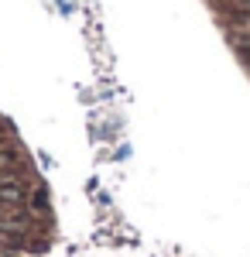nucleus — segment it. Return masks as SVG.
<instances>
[{
    "label": "nucleus",
    "mask_w": 250,
    "mask_h": 257,
    "mask_svg": "<svg viewBox=\"0 0 250 257\" xmlns=\"http://www.w3.org/2000/svg\"><path fill=\"white\" fill-rule=\"evenodd\" d=\"M247 59H250V45H247Z\"/></svg>",
    "instance_id": "obj_2"
},
{
    "label": "nucleus",
    "mask_w": 250,
    "mask_h": 257,
    "mask_svg": "<svg viewBox=\"0 0 250 257\" xmlns=\"http://www.w3.org/2000/svg\"><path fill=\"white\" fill-rule=\"evenodd\" d=\"M0 202L4 206H21L24 202V182H18V178H0Z\"/></svg>",
    "instance_id": "obj_1"
}]
</instances>
